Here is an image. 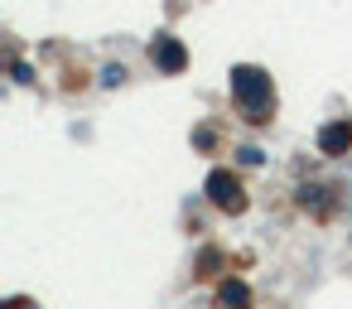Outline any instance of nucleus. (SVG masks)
Masks as SVG:
<instances>
[{"instance_id":"obj_1","label":"nucleus","mask_w":352,"mask_h":309,"mask_svg":"<svg viewBox=\"0 0 352 309\" xmlns=\"http://www.w3.org/2000/svg\"><path fill=\"white\" fill-rule=\"evenodd\" d=\"M232 102H236V111L251 126H265L275 116V83H270V73L265 68H251V63L232 68Z\"/></svg>"},{"instance_id":"obj_2","label":"nucleus","mask_w":352,"mask_h":309,"mask_svg":"<svg viewBox=\"0 0 352 309\" xmlns=\"http://www.w3.org/2000/svg\"><path fill=\"white\" fill-rule=\"evenodd\" d=\"M203 193H208L212 208H222V213H246V189H241V179H236L232 169H212L208 184H203Z\"/></svg>"},{"instance_id":"obj_3","label":"nucleus","mask_w":352,"mask_h":309,"mask_svg":"<svg viewBox=\"0 0 352 309\" xmlns=\"http://www.w3.org/2000/svg\"><path fill=\"white\" fill-rule=\"evenodd\" d=\"M150 63H155L160 73H184V68H188V49H184L174 34H160V39L150 44Z\"/></svg>"},{"instance_id":"obj_4","label":"nucleus","mask_w":352,"mask_h":309,"mask_svg":"<svg viewBox=\"0 0 352 309\" xmlns=\"http://www.w3.org/2000/svg\"><path fill=\"white\" fill-rule=\"evenodd\" d=\"M352 150V121H328L318 131V155H347Z\"/></svg>"},{"instance_id":"obj_5","label":"nucleus","mask_w":352,"mask_h":309,"mask_svg":"<svg viewBox=\"0 0 352 309\" xmlns=\"http://www.w3.org/2000/svg\"><path fill=\"white\" fill-rule=\"evenodd\" d=\"M217 304H222V309H251V290H246V280H222Z\"/></svg>"},{"instance_id":"obj_6","label":"nucleus","mask_w":352,"mask_h":309,"mask_svg":"<svg viewBox=\"0 0 352 309\" xmlns=\"http://www.w3.org/2000/svg\"><path fill=\"white\" fill-rule=\"evenodd\" d=\"M323 193H328V189H318V184H304V189H299V203H304L309 213H328V198H323Z\"/></svg>"},{"instance_id":"obj_7","label":"nucleus","mask_w":352,"mask_h":309,"mask_svg":"<svg viewBox=\"0 0 352 309\" xmlns=\"http://www.w3.org/2000/svg\"><path fill=\"white\" fill-rule=\"evenodd\" d=\"M102 83H107V87H121V83H126V68H121V63L102 68Z\"/></svg>"},{"instance_id":"obj_8","label":"nucleus","mask_w":352,"mask_h":309,"mask_svg":"<svg viewBox=\"0 0 352 309\" xmlns=\"http://www.w3.org/2000/svg\"><path fill=\"white\" fill-rule=\"evenodd\" d=\"M236 155H241V164H261V150H256V145H241Z\"/></svg>"}]
</instances>
